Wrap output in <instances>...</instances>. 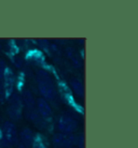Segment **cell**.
I'll list each match as a JSON object with an SVG mask.
<instances>
[{"instance_id": "6da1fadb", "label": "cell", "mask_w": 138, "mask_h": 148, "mask_svg": "<svg viewBox=\"0 0 138 148\" xmlns=\"http://www.w3.org/2000/svg\"><path fill=\"white\" fill-rule=\"evenodd\" d=\"M37 83H38V89H39L40 93L43 96V99L45 101L55 100L56 98L55 87H54V84H53L52 78L50 76V74L45 70L38 71Z\"/></svg>"}, {"instance_id": "7a4b0ae2", "label": "cell", "mask_w": 138, "mask_h": 148, "mask_svg": "<svg viewBox=\"0 0 138 148\" xmlns=\"http://www.w3.org/2000/svg\"><path fill=\"white\" fill-rule=\"evenodd\" d=\"M53 145L57 148H69L72 147V145L78 143L77 137L74 136L72 134L66 133H56L52 138Z\"/></svg>"}, {"instance_id": "3957f363", "label": "cell", "mask_w": 138, "mask_h": 148, "mask_svg": "<svg viewBox=\"0 0 138 148\" xmlns=\"http://www.w3.org/2000/svg\"><path fill=\"white\" fill-rule=\"evenodd\" d=\"M57 127L60 133L71 134L77 128V122L75 119H72L68 115H63L60 116L58 121H57Z\"/></svg>"}, {"instance_id": "277c9868", "label": "cell", "mask_w": 138, "mask_h": 148, "mask_svg": "<svg viewBox=\"0 0 138 148\" xmlns=\"http://www.w3.org/2000/svg\"><path fill=\"white\" fill-rule=\"evenodd\" d=\"M3 134H4V141L7 142L9 145H15L19 143V135H17V130L14 123L10 121H7L3 123Z\"/></svg>"}, {"instance_id": "5b68a950", "label": "cell", "mask_w": 138, "mask_h": 148, "mask_svg": "<svg viewBox=\"0 0 138 148\" xmlns=\"http://www.w3.org/2000/svg\"><path fill=\"white\" fill-rule=\"evenodd\" d=\"M35 133L29 129V128H25V129L22 130V132L19 133V143L17 144H21L23 147H31L33 144H34L35 141Z\"/></svg>"}, {"instance_id": "8992f818", "label": "cell", "mask_w": 138, "mask_h": 148, "mask_svg": "<svg viewBox=\"0 0 138 148\" xmlns=\"http://www.w3.org/2000/svg\"><path fill=\"white\" fill-rule=\"evenodd\" d=\"M39 116L42 119L50 118L52 116V108L50 106V104L48 103V101H45L43 98H40L37 101V110Z\"/></svg>"}, {"instance_id": "52a82bcc", "label": "cell", "mask_w": 138, "mask_h": 148, "mask_svg": "<svg viewBox=\"0 0 138 148\" xmlns=\"http://www.w3.org/2000/svg\"><path fill=\"white\" fill-rule=\"evenodd\" d=\"M22 102H24L27 110H30V108H35V98H34V96H33V93L30 92L29 90H24V91H23Z\"/></svg>"}, {"instance_id": "ba28073f", "label": "cell", "mask_w": 138, "mask_h": 148, "mask_svg": "<svg viewBox=\"0 0 138 148\" xmlns=\"http://www.w3.org/2000/svg\"><path fill=\"white\" fill-rule=\"evenodd\" d=\"M7 113L9 115V117L12 120H17L21 118L22 115V108L19 106H14V105H9V108H7Z\"/></svg>"}, {"instance_id": "9c48e42d", "label": "cell", "mask_w": 138, "mask_h": 148, "mask_svg": "<svg viewBox=\"0 0 138 148\" xmlns=\"http://www.w3.org/2000/svg\"><path fill=\"white\" fill-rule=\"evenodd\" d=\"M70 86L71 88L74 89V91H75L78 96L82 97L83 93H84V88H83V85L82 83L79 81L78 78H72L70 81Z\"/></svg>"}, {"instance_id": "30bf717a", "label": "cell", "mask_w": 138, "mask_h": 148, "mask_svg": "<svg viewBox=\"0 0 138 148\" xmlns=\"http://www.w3.org/2000/svg\"><path fill=\"white\" fill-rule=\"evenodd\" d=\"M25 116H26L27 119H29L30 121L33 122H36V123H39L40 121H42L43 119L39 116L38 114V112L35 110V108H30V110H27V112L25 113Z\"/></svg>"}, {"instance_id": "8fae6325", "label": "cell", "mask_w": 138, "mask_h": 148, "mask_svg": "<svg viewBox=\"0 0 138 148\" xmlns=\"http://www.w3.org/2000/svg\"><path fill=\"white\" fill-rule=\"evenodd\" d=\"M33 148H46L45 147V145L43 144V142L41 141V140H38V138H36L35 137V141H34V144H33V146H31Z\"/></svg>"}, {"instance_id": "7c38bea8", "label": "cell", "mask_w": 138, "mask_h": 148, "mask_svg": "<svg viewBox=\"0 0 138 148\" xmlns=\"http://www.w3.org/2000/svg\"><path fill=\"white\" fill-rule=\"evenodd\" d=\"M39 45L41 46L42 48H48L49 47V42L45 39H43V40H39Z\"/></svg>"}, {"instance_id": "4fadbf2b", "label": "cell", "mask_w": 138, "mask_h": 148, "mask_svg": "<svg viewBox=\"0 0 138 148\" xmlns=\"http://www.w3.org/2000/svg\"><path fill=\"white\" fill-rule=\"evenodd\" d=\"M14 63H15V66H16L17 68H21V67L23 66V63H24V61H23L22 58H19V57H16V58H15Z\"/></svg>"}, {"instance_id": "5bb4252c", "label": "cell", "mask_w": 138, "mask_h": 148, "mask_svg": "<svg viewBox=\"0 0 138 148\" xmlns=\"http://www.w3.org/2000/svg\"><path fill=\"white\" fill-rule=\"evenodd\" d=\"M1 138H2V131L0 130V140H1Z\"/></svg>"}, {"instance_id": "9a60e30c", "label": "cell", "mask_w": 138, "mask_h": 148, "mask_svg": "<svg viewBox=\"0 0 138 148\" xmlns=\"http://www.w3.org/2000/svg\"><path fill=\"white\" fill-rule=\"evenodd\" d=\"M69 148H76V147H69Z\"/></svg>"}, {"instance_id": "2e32d148", "label": "cell", "mask_w": 138, "mask_h": 148, "mask_svg": "<svg viewBox=\"0 0 138 148\" xmlns=\"http://www.w3.org/2000/svg\"><path fill=\"white\" fill-rule=\"evenodd\" d=\"M0 49H1V45H0Z\"/></svg>"}]
</instances>
